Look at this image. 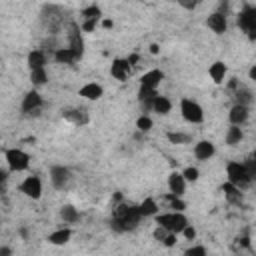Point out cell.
I'll return each instance as SVG.
<instances>
[{"label": "cell", "mask_w": 256, "mask_h": 256, "mask_svg": "<svg viewBox=\"0 0 256 256\" xmlns=\"http://www.w3.org/2000/svg\"><path fill=\"white\" fill-rule=\"evenodd\" d=\"M96 26H98V22H92V20H82L80 30H84V32H92Z\"/></svg>", "instance_id": "35"}, {"label": "cell", "mask_w": 256, "mask_h": 256, "mask_svg": "<svg viewBox=\"0 0 256 256\" xmlns=\"http://www.w3.org/2000/svg\"><path fill=\"white\" fill-rule=\"evenodd\" d=\"M150 110H152V112H156V114H160V116H166V114H170V110H172V102H170V98L156 94V96H154V100H152Z\"/></svg>", "instance_id": "18"}, {"label": "cell", "mask_w": 256, "mask_h": 256, "mask_svg": "<svg viewBox=\"0 0 256 256\" xmlns=\"http://www.w3.org/2000/svg\"><path fill=\"white\" fill-rule=\"evenodd\" d=\"M184 8H188V10H192V8H196V2H180Z\"/></svg>", "instance_id": "40"}, {"label": "cell", "mask_w": 256, "mask_h": 256, "mask_svg": "<svg viewBox=\"0 0 256 256\" xmlns=\"http://www.w3.org/2000/svg\"><path fill=\"white\" fill-rule=\"evenodd\" d=\"M60 218H62V222H64V224H76V222L80 220V212H78V208H76V206L66 204V206H62V208H60Z\"/></svg>", "instance_id": "24"}, {"label": "cell", "mask_w": 256, "mask_h": 256, "mask_svg": "<svg viewBox=\"0 0 256 256\" xmlns=\"http://www.w3.org/2000/svg\"><path fill=\"white\" fill-rule=\"evenodd\" d=\"M46 54L44 50H32L28 54V68L30 70H40V68H46Z\"/></svg>", "instance_id": "25"}, {"label": "cell", "mask_w": 256, "mask_h": 256, "mask_svg": "<svg viewBox=\"0 0 256 256\" xmlns=\"http://www.w3.org/2000/svg\"><path fill=\"white\" fill-rule=\"evenodd\" d=\"M154 220H156V226H160L172 234H180L188 226V218L184 216V212H172V210L162 212V214H156Z\"/></svg>", "instance_id": "3"}, {"label": "cell", "mask_w": 256, "mask_h": 256, "mask_svg": "<svg viewBox=\"0 0 256 256\" xmlns=\"http://www.w3.org/2000/svg\"><path fill=\"white\" fill-rule=\"evenodd\" d=\"M208 74H210V78H212L216 84H222V82L226 80L228 68H226V64H224V62L216 60L214 64H210V68H208Z\"/></svg>", "instance_id": "22"}, {"label": "cell", "mask_w": 256, "mask_h": 256, "mask_svg": "<svg viewBox=\"0 0 256 256\" xmlns=\"http://www.w3.org/2000/svg\"><path fill=\"white\" fill-rule=\"evenodd\" d=\"M162 80H164V72H162L160 68H152V70H148V72H144V74L140 76V88L156 90Z\"/></svg>", "instance_id": "9"}, {"label": "cell", "mask_w": 256, "mask_h": 256, "mask_svg": "<svg viewBox=\"0 0 256 256\" xmlns=\"http://www.w3.org/2000/svg\"><path fill=\"white\" fill-rule=\"evenodd\" d=\"M168 190H170V194L172 196H182L184 192H186V180L182 178V174L180 172H170L168 174Z\"/></svg>", "instance_id": "14"}, {"label": "cell", "mask_w": 256, "mask_h": 256, "mask_svg": "<svg viewBox=\"0 0 256 256\" xmlns=\"http://www.w3.org/2000/svg\"><path fill=\"white\" fill-rule=\"evenodd\" d=\"M150 52H152V54H158V44H152V46H150Z\"/></svg>", "instance_id": "41"}, {"label": "cell", "mask_w": 256, "mask_h": 256, "mask_svg": "<svg viewBox=\"0 0 256 256\" xmlns=\"http://www.w3.org/2000/svg\"><path fill=\"white\" fill-rule=\"evenodd\" d=\"M4 158L10 172H24L30 168V156L20 148H8L4 152Z\"/></svg>", "instance_id": "4"}, {"label": "cell", "mask_w": 256, "mask_h": 256, "mask_svg": "<svg viewBox=\"0 0 256 256\" xmlns=\"http://www.w3.org/2000/svg\"><path fill=\"white\" fill-rule=\"evenodd\" d=\"M224 140H226L228 146H238V144L244 140V132H242V128H240V126H230V128L226 130Z\"/></svg>", "instance_id": "26"}, {"label": "cell", "mask_w": 256, "mask_h": 256, "mask_svg": "<svg viewBox=\"0 0 256 256\" xmlns=\"http://www.w3.org/2000/svg\"><path fill=\"white\" fill-rule=\"evenodd\" d=\"M54 60L58 62V64H74L76 60H80V56L72 50V48H56V52H54Z\"/></svg>", "instance_id": "20"}, {"label": "cell", "mask_w": 256, "mask_h": 256, "mask_svg": "<svg viewBox=\"0 0 256 256\" xmlns=\"http://www.w3.org/2000/svg\"><path fill=\"white\" fill-rule=\"evenodd\" d=\"M152 118L148 116V114H142V116H138V120H136V128L140 130V132H150L152 130Z\"/></svg>", "instance_id": "29"}, {"label": "cell", "mask_w": 256, "mask_h": 256, "mask_svg": "<svg viewBox=\"0 0 256 256\" xmlns=\"http://www.w3.org/2000/svg\"><path fill=\"white\" fill-rule=\"evenodd\" d=\"M250 118V108L248 106H242V104H234L228 112V120H230V126H244Z\"/></svg>", "instance_id": "10"}, {"label": "cell", "mask_w": 256, "mask_h": 256, "mask_svg": "<svg viewBox=\"0 0 256 256\" xmlns=\"http://www.w3.org/2000/svg\"><path fill=\"white\" fill-rule=\"evenodd\" d=\"M0 256H12V248L10 246H0Z\"/></svg>", "instance_id": "38"}, {"label": "cell", "mask_w": 256, "mask_h": 256, "mask_svg": "<svg viewBox=\"0 0 256 256\" xmlns=\"http://www.w3.org/2000/svg\"><path fill=\"white\" fill-rule=\"evenodd\" d=\"M138 212H140L142 218H146V216H156V214H160V208H158V202H156L154 198H144V200L140 202V206H138Z\"/></svg>", "instance_id": "23"}, {"label": "cell", "mask_w": 256, "mask_h": 256, "mask_svg": "<svg viewBox=\"0 0 256 256\" xmlns=\"http://www.w3.org/2000/svg\"><path fill=\"white\" fill-rule=\"evenodd\" d=\"M214 154H216L214 142H210V140H198V142L194 144V156H196L198 160H210Z\"/></svg>", "instance_id": "15"}, {"label": "cell", "mask_w": 256, "mask_h": 256, "mask_svg": "<svg viewBox=\"0 0 256 256\" xmlns=\"http://www.w3.org/2000/svg\"><path fill=\"white\" fill-rule=\"evenodd\" d=\"M176 236H178V234L168 232V234H166V238L162 240V244H164V246H174V244H176Z\"/></svg>", "instance_id": "36"}, {"label": "cell", "mask_w": 256, "mask_h": 256, "mask_svg": "<svg viewBox=\"0 0 256 256\" xmlns=\"http://www.w3.org/2000/svg\"><path fill=\"white\" fill-rule=\"evenodd\" d=\"M62 116L68 120V122H72V124H76V126H84V124H88V112L84 110V108H68V110H64L62 112Z\"/></svg>", "instance_id": "16"}, {"label": "cell", "mask_w": 256, "mask_h": 256, "mask_svg": "<svg viewBox=\"0 0 256 256\" xmlns=\"http://www.w3.org/2000/svg\"><path fill=\"white\" fill-rule=\"evenodd\" d=\"M70 238H72V230L70 228H58V230L48 234V242L54 244V246H64V244L70 242Z\"/></svg>", "instance_id": "19"}, {"label": "cell", "mask_w": 256, "mask_h": 256, "mask_svg": "<svg viewBox=\"0 0 256 256\" xmlns=\"http://www.w3.org/2000/svg\"><path fill=\"white\" fill-rule=\"evenodd\" d=\"M130 72H132V66L128 64V60H124V58H116V60H112V66H110V74H112V78L124 82V80H128Z\"/></svg>", "instance_id": "12"}, {"label": "cell", "mask_w": 256, "mask_h": 256, "mask_svg": "<svg viewBox=\"0 0 256 256\" xmlns=\"http://www.w3.org/2000/svg\"><path fill=\"white\" fill-rule=\"evenodd\" d=\"M4 178H6V172H2V170H0V182H2Z\"/></svg>", "instance_id": "43"}, {"label": "cell", "mask_w": 256, "mask_h": 256, "mask_svg": "<svg viewBox=\"0 0 256 256\" xmlns=\"http://www.w3.org/2000/svg\"><path fill=\"white\" fill-rule=\"evenodd\" d=\"M20 192L26 196V198H32V200H38L42 196V180L38 176H26L20 184Z\"/></svg>", "instance_id": "7"}, {"label": "cell", "mask_w": 256, "mask_h": 256, "mask_svg": "<svg viewBox=\"0 0 256 256\" xmlns=\"http://www.w3.org/2000/svg\"><path fill=\"white\" fill-rule=\"evenodd\" d=\"M206 26H208L212 32H216V34H224V32L228 30L226 14H224V12H214V14H210L208 20H206Z\"/></svg>", "instance_id": "13"}, {"label": "cell", "mask_w": 256, "mask_h": 256, "mask_svg": "<svg viewBox=\"0 0 256 256\" xmlns=\"http://www.w3.org/2000/svg\"><path fill=\"white\" fill-rule=\"evenodd\" d=\"M170 208H172V212H184L186 210V204H184L182 198L170 194Z\"/></svg>", "instance_id": "33"}, {"label": "cell", "mask_w": 256, "mask_h": 256, "mask_svg": "<svg viewBox=\"0 0 256 256\" xmlns=\"http://www.w3.org/2000/svg\"><path fill=\"white\" fill-rule=\"evenodd\" d=\"M100 24H102V28H106V30L114 26V22H112V20H108V18H104V20H100Z\"/></svg>", "instance_id": "39"}, {"label": "cell", "mask_w": 256, "mask_h": 256, "mask_svg": "<svg viewBox=\"0 0 256 256\" xmlns=\"http://www.w3.org/2000/svg\"><path fill=\"white\" fill-rule=\"evenodd\" d=\"M238 26L244 32H248V34H252L256 30V10L250 4H246L244 6V12L238 14Z\"/></svg>", "instance_id": "8"}, {"label": "cell", "mask_w": 256, "mask_h": 256, "mask_svg": "<svg viewBox=\"0 0 256 256\" xmlns=\"http://www.w3.org/2000/svg\"><path fill=\"white\" fill-rule=\"evenodd\" d=\"M182 256H208V252H206V248H204L202 244H194V246H190L188 250H184Z\"/></svg>", "instance_id": "32"}, {"label": "cell", "mask_w": 256, "mask_h": 256, "mask_svg": "<svg viewBox=\"0 0 256 256\" xmlns=\"http://www.w3.org/2000/svg\"><path fill=\"white\" fill-rule=\"evenodd\" d=\"M42 106V96L38 90H30L24 94L22 98V112L24 114H32V112H38Z\"/></svg>", "instance_id": "11"}, {"label": "cell", "mask_w": 256, "mask_h": 256, "mask_svg": "<svg viewBox=\"0 0 256 256\" xmlns=\"http://www.w3.org/2000/svg\"><path fill=\"white\" fill-rule=\"evenodd\" d=\"M166 138H168L172 144H186V142L190 140V136H188V134H182V132H168Z\"/></svg>", "instance_id": "31"}, {"label": "cell", "mask_w": 256, "mask_h": 256, "mask_svg": "<svg viewBox=\"0 0 256 256\" xmlns=\"http://www.w3.org/2000/svg\"><path fill=\"white\" fill-rule=\"evenodd\" d=\"M222 190H224V196H226V200H228L230 204L240 206V204L244 202V192H242V190H238L236 186H232V184L224 182V184H222Z\"/></svg>", "instance_id": "21"}, {"label": "cell", "mask_w": 256, "mask_h": 256, "mask_svg": "<svg viewBox=\"0 0 256 256\" xmlns=\"http://www.w3.org/2000/svg\"><path fill=\"white\" fill-rule=\"evenodd\" d=\"M166 234H168V232H166L164 228H160V226H156V230H154V238H156V240H160V242H162V240L166 238Z\"/></svg>", "instance_id": "37"}, {"label": "cell", "mask_w": 256, "mask_h": 256, "mask_svg": "<svg viewBox=\"0 0 256 256\" xmlns=\"http://www.w3.org/2000/svg\"><path fill=\"white\" fill-rule=\"evenodd\" d=\"M254 78H256V68L252 66V68H250V80H254Z\"/></svg>", "instance_id": "42"}, {"label": "cell", "mask_w": 256, "mask_h": 256, "mask_svg": "<svg viewBox=\"0 0 256 256\" xmlns=\"http://www.w3.org/2000/svg\"><path fill=\"white\" fill-rule=\"evenodd\" d=\"M78 94L82 98H86V100H100L104 96V88L100 84H96V82H88L78 90Z\"/></svg>", "instance_id": "17"}, {"label": "cell", "mask_w": 256, "mask_h": 256, "mask_svg": "<svg viewBox=\"0 0 256 256\" xmlns=\"http://www.w3.org/2000/svg\"><path fill=\"white\" fill-rule=\"evenodd\" d=\"M142 216L138 212V206H132V204H122L114 210V218H112V228L116 232H128V230H134L138 224H140Z\"/></svg>", "instance_id": "1"}, {"label": "cell", "mask_w": 256, "mask_h": 256, "mask_svg": "<svg viewBox=\"0 0 256 256\" xmlns=\"http://www.w3.org/2000/svg\"><path fill=\"white\" fill-rule=\"evenodd\" d=\"M180 234H182L186 240H194V238H196V228H194L192 224H188V226H186V228H184Z\"/></svg>", "instance_id": "34"}, {"label": "cell", "mask_w": 256, "mask_h": 256, "mask_svg": "<svg viewBox=\"0 0 256 256\" xmlns=\"http://www.w3.org/2000/svg\"><path fill=\"white\" fill-rule=\"evenodd\" d=\"M180 114H182V118H184L186 122H190V124H202V122H204V110H202V106H200L196 100H192V98H182V100H180Z\"/></svg>", "instance_id": "5"}, {"label": "cell", "mask_w": 256, "mask_h": 256, "mask_svg": "<svg viewBox=\"0 0 256 256\" xmlns=\"http://www.w3.org/2000/svg\"><path fill=\"white\" fill-rule=\"evenodd\" d=\"M70 180H72L70 168H66V166H62V164H56V166L50 168V182H52V186H54L56 190H64V188L70 184Z\"/></svg>", "instance_id": "6"}, {"label": "cell", "mask_w": 256, "mask_h": 256, "mask_svg": "<svg viewBox=\"0 0 256 256\" xmlns=\"http://www.w3.org/2000/svg\"><path fill=\"white\" fill-rule=\"evenodd\" d=\"M252 176L248 174V170L244 168L242 162H228L226 164V182L236 186L238 190H248L252 186Z\"/></svg>", "instance_id": "2"}, {"label": "cell", "mask_w": 256, "mask_h": 256, "mask_svg": "<svg viewBox=\"0 0 256 256\" xmlns=\"http://www.w3.org/2000/svg\"><path fill=\"white\" fill-rule=\"evenodd\" d=\"M100 18H102V12H100V8H98L96 4H92V6H88V8H84V10H82V20L100 22Z\"/></svg>", "instance_id": "27"}, {"label": "cell", "mask_w": 256, "mask_h": 256, "mask_svg": "<svg viewBox=\"0 0 256 256\" xmlns=\"http://www.w3.org/2000/svg\"><path fill=\"white\" fill-rule=\"evenodd\" d=\"M180 174H182V178L186 180V184H188V182H196V180L200 178V172H198V168H196V166H186Z\"/></svg>", "instance_id": "30"}, {"label": "cell", "mask_w": 256, "mask_h": 256, "mask_svg": "<svg viewBox=\"0 0 256 256\" xmlns=\"http://www.w3.org/2000/svg\"><path fill=\"white\" fill-rule=\"evenodd\" d=\"M30 80L34 86H44L48 82V72L46 68H40V70H30Z\"/></svg>", "instance_id": "28"}]
</instances>
